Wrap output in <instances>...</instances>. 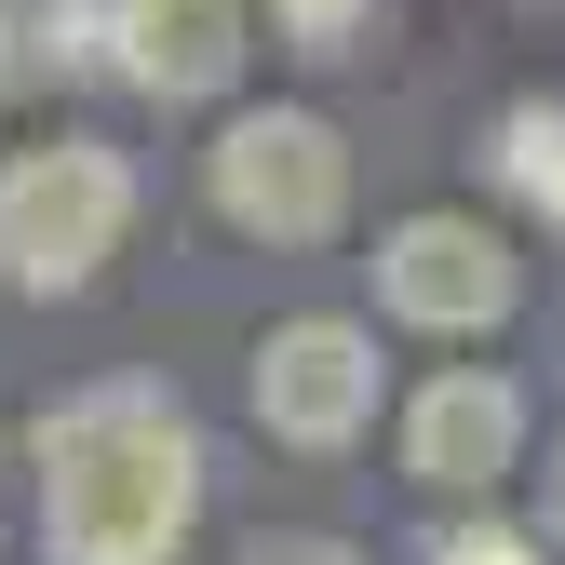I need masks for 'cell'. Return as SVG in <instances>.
<instances>
[{
    "label": "cell",
    "instance_id": "6da1fadb",
    "mask_svg": "<svg viewBox=\"0 0 565 565\" xmlns=\"http://www.w3.org/2000/svg\"><path fill=\"white\" fill-rule=\"evenodd\" d=\"M189 512H202V431L175 417V391L108 377L41 417V552L54 565H175Z\"/></svg>",
    "mask_w": 565,
    "mask_h": 565
},
{
    "label": "cell",
    "instance_id": "7a4b0ae2",
    "mask_svg": "<svg viewBox=\"0 0 565 565\" xmlns=\"http://www.w3.org/2000/svg\"><path fill=\"white\" fill-rule=\"evenodd\" d=\"M135 175L108 135H41V149L0 162V282L14 297H82V282L121 256Z\"/></svg>",
    "mask_w": 565,
    "mask_h": 565
},
{
    "label": "cell",
    "instance_id": "3957f363",
    "mask_svg": "<svg viewBox=\"0 0 565 565\" xmlns=\"http://www.w3.org/2000/svg\"><path fill=\"white\" fill-rule=\"evenodd\" d=\"M216 216L256 243H337L350 216V149L323 108H243L216 135Z\"/></svg>",
    "mask_w": 565,
    "mask_h": 565
},
{
    "label": "cell",
    "instance_id": "277c9868",
    "mask_svg": "<svg viewBox=\"0 0 565 565\" xmlns=\"http://www.w3.org/2000/svg\"><path fill=\"white\" fill-rule=\"evenodd\" d=\"M256 417H269V431L282 445H350V431H364V417H377V337L364 323H269L256 337Z\"/></svg>",
    "mask_w": 565,
    "mask_h": 565
},
{
    "label": "cell",
    "instance_id": "5b68a950",
    "mask_svg": "<svg viewBox=\"0 0 565 565\" xmlns=\"http://www.w3.org/2000/svg\"><path fill=\"white\" fill-rule=\"evenodd\" d=\"M377 297L404 323H431V337H471V323H499L525 297V269H512V243L484 230V216H404L377 243Z\"/></svg>",
    "mask_w": 565,
    "mask_h": 565
},
{
    "label": "cell",
    "instance_id": "8992f818",
    "mask_svg": "<svg viewBox=\"0 0 565 565\" xmlns=\"http://www.w3.org/2000/svg\"><path fill=\"white\" fill-rule=\"evenodd\" d=\"M95 67H121L135 95H230V67H243V0H108L95 14Z\"/></svg>",
    "mask_w": 565,
    "mask_h": 565
},
{
    "label": "cell",
    "instance_id": "52a82bcc",
    "mask_svg": "<svg viewBox=\"0 0 565 565\" xmlns=\"http://www.w3.org/2000/svg\"><path fill=\"white\" fill-rule=\"evenodd\" d=\"M512 458H525V391L512 377L458 364V377H431L404 404V471L431 484V499H471V484H499Z\"/></svg>",
    "mask_w": 565,
    "mask_h": 565
},
{
    "label": "cell",
    "instance_id": "ba28073f",
    "mask_svg": "<svg viewBox=\"0 0 565 565\" xmlns=\"http://www.w3.org/2000/svg\"><path fill=\"white\" fill-rule=\"evenodd\" d=\"M484 162H499V175L539 202V216H552V202H565V95H512L499 135H484Z\"/></svg>",
    "mask_w": 565,
    "mask_h": 565
},
{
    "label": "cell",
    "instance_id": "9c48e42d",
    "mask_svg": "<svg viewBox=\"0 0 565 565\" xmlns=\"http://www.w3.org/2000/svg\"><path fill=\"white\" fill-rule=\"evenodd\" d=\"M269 14H282V41H297V54H337L350 28H364V0H269Z\"/></svg>",
    "mask_w": 565,
    "mask_h": 565
},
{
    "label": "cell",
    "instance_id": "30bf717a",
    "mask_svg": "<svg viewBox=\"0 0 565 565\" xmlns=\"http://www.w3.org/2000/svg\"><path fill=\"white\" fill-rule=\"evenodd\" d=\"M431 565H539V539H512V525H445Z\"/></svg>",
    "mask_w": 565,
    "mask_h": 565
},
{
    "label": "cell",
    "instance_id": "8fae6325",
    "mask_svg": "<svg viewBox=\"0 0 565 565\" xmlns=\"http://www.w3.org/2000/svg\"><path fill=\"white\" fill-rule=\"evenodd\" d=\"M243 565H364V552H350V539H310V525H297V539H256Z\"/></svg>",
    "mask_w": 565,
    "mask_h": 565
},
{
    "label": "cell",
    "instance_id": "7c38bea8",
    "mask_svg": "<svg viewBox=\"0 0 565 565\" xmlns=\"http://www.w3.org/2000/svg\"><path fill=\"white\" fill-rule=\"evenodd\" d=\"M539 539H552V552H565V445H552V458H539Z\"/></svg>",
    "mask_w": 565,
    "mask_h": 565
},
{
    "label": "cell",
    "instance_id": "4fadbf2b",
    "mask_svg": "<svg viewBox=\"0 0 565 565\" xmlns=\"http://www.w3.org/2000/svg\"><path fill=\"white\" fill-rule=\"evenodd\" d=\"M0 28H14V14H0ZM0 67H14V54H0Z\"/></svg>",
    "mask_w": 565,
    "mask_h": 565
},
{
    "label": "cell",
    "instance_id": "5bb4252c",
    "mask_svg": "<svg viewBox=\"0 0 565 565\" xmlns=\"http://www.w3.org/2000/svg\"><path fill=\"white\" fill-rule=\"evenodd\" d=\"M552 230H565V202H552Z\"/></svg>",
    "mask_w": 565,
    "mask_h": 565
}]
</instances>
